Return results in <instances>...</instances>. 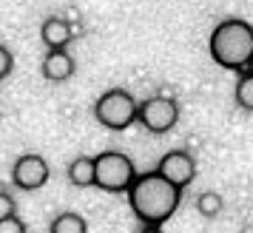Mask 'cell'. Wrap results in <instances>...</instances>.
Here are the masks:
<instances>
[{"instance_id": "obj_1", "label": "cell", "mask_w": 253, "mask_h": 233, "mask_svg": "<svg viewBox=\"0 0 253 233\" xmlns=\"http://www.w3.org/2000/svg\"><path fill=\"white\" fill-rule=\"evenodd\" d=\"M126 194L134 216L142 225H151V228H160L162 222H168L176 213L179 202H182V188L171 185L157 171L137 174V179L131 182Z\"/></svg>"}, {"instance_id": "obj_2", "label": "cell", "mask_w": 253, "mask_h": 233, "mask_svg": "<svg viewBox=\"0 0 253 233\" xmlns=\"http://www.w3.org/2000/svg\"><path fill=\"white\" fill-rule=\"evenodd\" d=\"M208 51L213 63L230 71H245L253 63V26L239 17H228L211 32Z\"/></svg>"}, {"instance_id": "obj_3", "label": "cell", "mask_w": 253, "mask_h": 233, "mask_svg": "<svg viewBox=\"0 0 253 233\" xmlns=\"http://www.w3.org/2000/svg\"><path fill=\"white\" fill-rule=\"evenodd\" d=\"M137 179V168L120 151H103L94 156V185L108 194H123Z\"/></svg>"}, {"instance_id": "obj_4", "label": "cell", "mask_w": 253, "mask_h": 233, "mask_svg": "<svg viewBox=\"0 0 253 233\" xmlns=\"http://www.w3.org/2000/svg\"><path fill=\"white\" fill-rule=\"evenodd\" d=\"M137 105L139 103L126 88H111L94 103V116L108 131H126L137 122Z\"/></svg>"}, {"instance_id": "obj_5", "label": "cell", "mask_w": 253, "mask_h": 233, "mask_svg": "<svg viewBox=\"0 0 253 233\" xmlns=\"http://www.w3.org/2000/svg\"><path fill=\"white\" fill-rule=\"evenodd\" d=\"M137 119L151 134H168L179 122V105L171 97L157 94V97H148L145 103L137 105Z\"/></svg>"}, {"instance_id": "obj_6", "label": "cell", "mask_w": 253, "mask_h": 233, "mask_svg": "<svg viewBox=\"0 0 253 233\" xmlns=\"http://www.w3.org/2000/svg\"><path fill=\"white\" fill-rule=\"evenodd\" d=\"M48 162L40 156V154H23L12 168V182L20 191H37V188H43L48 182Z\"/></svg>"}, {"instance_id": "obj_7", "label": "cell", "mask_w": 253, "mask_h": 233, "mask_svg": "<svg viewBox=\"0 0 253 233\" xmlns=\"http://www.w3.org/2000/svg\"><path fill=\"white\" fill-rule=\"evenodd\" d=\"M157 174H160L162 179H168L171 185L185 191L196 176V162L188 151H168L160 159V165H157Z\"/></svg>"}, {"instance_id": "obj_8", "label": "cell", "mask_w": 253, "mask_h": 233, "mask_svg": "<svg viewBox=\"0 0 253 233\" xmlns=\"http://www.w3.org/2000/svg\"><path fill=\"white\" fill-rule=\"evenodd\" d=\"M74 74V57L66 48H48L43 57V77L48 82H66Z\"/></svg>"}, {"instance_id": "obj_9", "label": "cell", "mask_w": 253, "mask_h": 233, "mask_svg": "<svg viewBox=\"0 0 253 233\" xmlns=\"http://www.w3.org/2000/svg\"><path fill=\"white\" fill-rule=\"evenodd\" d=\"M40 37H43V43L48 48H66L71 43V23L69 20H63V17H48L46 23L40 26Z\"/></svg>"}, {"instance_id": "obj_10", "label": "cell", "mask_w": 253, "mask_h": 233, "mask_svg": "<svg viewBox=\"0 0 253 233\" xmlns=\"http://www.w3.org/2000/svg\"><path fill=\"white\" fill-rule=\"evenodd\" d=\"M69 182L74 188H91L94 185V156H77V159H71Z\"/></svg>"}, {"instance_id": "obj_11", "label": "cell", "mask_w": 253, "mask_h": 233, "mask_svg": "<svg viewBox=\"0 0 253 233\" xmlns=\"http://www.w3.org/2000/svg\"><path fill=\"white\" fill-rule=\"evenodd\" d=\"M48 233H88V222L83 219L80 213L66 210V213H57V216L51 219Z\"/></svg>"}, {"instance_id": "obj_12", "label": "cell", "mask_w": 253, "mask_h": 233, "mask_svg": "<svg viewBox=\"0 0 253 233\" xmlns=\"http://www.w3.org/2000/svg\"><path fill=\"white\" fill-rule=\"evenodd\" d=\"M233 97H236V105H239V108H245V111H253V77L248 74V71L239 77Z\"/></svg>"}, {"instance_id": "obj_13", "label": "cell", "mask_w": 253, "mask_h": 233, "mask_svg": "<svg viewBox=\"0 0 253 233\" xmlns=\"http://www.w3.org/2000/svg\"><path fill=\"white\" fill-rule=\"evenodd\" d=\"M196 210H199L202 216H208V219H213V216H219V213H222V196H219V194H213V191L199 194V199H196Z\"/></svg>"}, {"instance_id": "obj_14", "label": "cell", "mask_w": 253, "mask_h": 233, "mask_svg": "<svg viewBox=\"0 0 253 233\" xmlns=\"http://www.w3.org/2000/svg\"><path fill=\"white\" fill-rule=\"evenodd\" d=\"M0 233H29V231H26V225L17 219V213H14V216L0 219Z\"/></svg>"}, {"instance_id": "obj_15", "label": "cell", "mask_w": 253, "mask_h": 233, "mask_svg": "<svg viewBox=\"0 0 253 233\" xmlns=\"http://www.w3.org/2000/svg\"><path fill=\"white\" fill-rule=\"evenodd\" d=\"M14 69V57H12V51L6 46H0V80H6L9 74H12Z\"/></svg>"}, {"instance_id": "obj_16", "label": "cell", "mask_w": 253, "mask_h": 233, "mask_svg": "<svg viewBox=\"0 0 253 233\" xmlns=\"http://www.w3.org/2000/svg\"><path fill=\"white\" fill-rule=\"evenodd\" d=\"M14 213H17V205H14V199L9 196V191H6V194H0V219L14 216Z\"/></svg>"}, {"instance_id": "obj_17", "label": "cell", "mask_w": 253, "mask_h": 233, "mask_svg": "<svg viewBox=\"0 0 253 233\" xmlns=\"http://www.w3.org/2000/svg\"><path fill=\"white\" fill-rule=\"evenodd\" d=\"M137 233H162V231H160V228H151V225H142Z\"/></svg>"}, {"instance_id": "obj_18", "label": "cell", "mask_w": 253, "mask_h": 233, "mask_svg": "<svg viewBox=\"0 0 253 233\" xmlns=\"http://www.w3.org/2000/svg\"><path fill=\"white\" fill-rule=\"evenodd\" d=\"M245 71H248V74H251V77H253V63H251V66H248V69H245Z\"/></svg>"}, {"instance_id": "obj_19", "label": "cell", "mask_w": 253, "mask_h": 233, "mask_svg": "<svg viewBox=\"0 0 253 233\" xmlns=\"http://www.w3.org/2000/svg\"><path fill=\"white\" fill-rule=\"evenodd\" d=\"M0 194H6V185H3V182H0Z\"/></svg>"}]
</instances>
